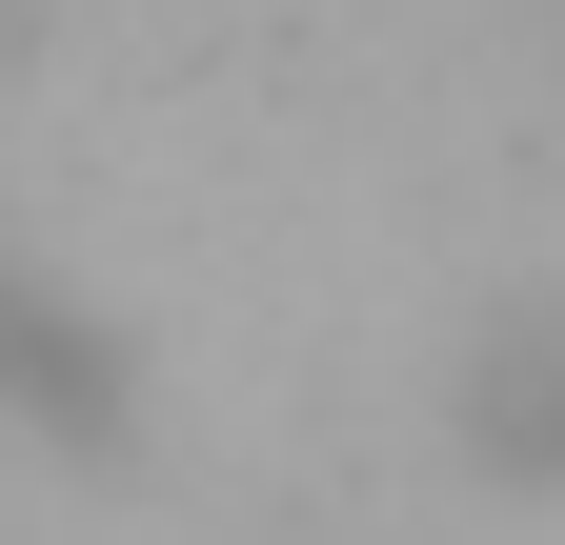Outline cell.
Returning a JSON list of instances; mask_svg holds the SVG:
<instances>
[{"instance_id": "cell-1", "label": "cell", "mask_w": 565, "mask_h": 545, "mask_svg": "<svg viewBox=\"0 0 565 545\" xmlns=\"http://www.w3.org/2000/svg\"><path fill=\"white\" fill-rule=\"evenodd\" d=\"M0 384L41 404V425H102L121 364H82V303H41V284H0Z\"/></svg>"}]
</instances>
